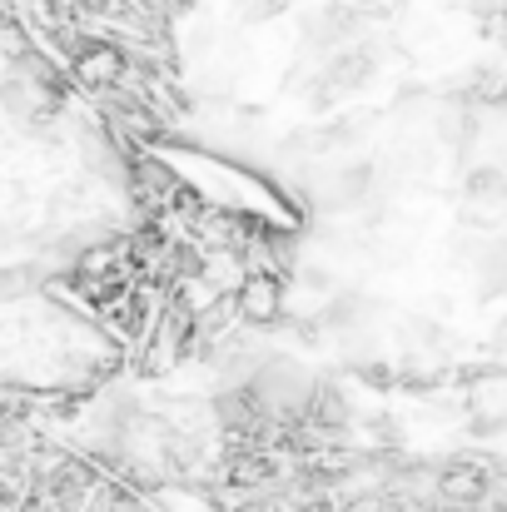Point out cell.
I'll list each match as a JSON object with an SVG mask.
<instances>
[{"label":"cell","instance_id":"cell-2","mask_svg":"<svg viewBox=\"0 0 507 512\" xmlns=\"http://www.w3.org/2000/svg\"><path fill=\"white\" fill-rule=\"evenodd\" d=\"M289 0H244V20H269V15H279Z\"/></svg>","mask_w":507,"mask_h":512},{"label":"cell","instance_id":"cell-1","mask_svg":"<svg viewBox=\"0 0 507 512\" xmlns=\"http://www.w3.org/2000/svg\"><path fill=\"white\" fill-rule=\"evenodd\" d=\"M468 194L478 199V204H503L507 199V174L503 170H478L468 179Z\"/></svg>","mask_w":507,"mask_h":512}]
</instances>
